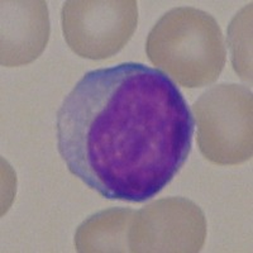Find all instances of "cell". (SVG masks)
I'll list each match as a JSON object with an SVG mask.
<instances>
[{"label":"cell","instance_id":"obj_5","mask_svg":"<svg viewBox=\"0 0 253 253\" xmlns=\"http://www.w3.org/2000/svg\"><path fill=\"white\" fill-rule=\"evenodd\" d=\"M207 238V219L194 202L181 196L160 199L135 211L129 252H199Z\"/></svg>","mask_w":253,"mask_h":253},{"label":"cell","instance_id":"obj_1","mask_svg":"<svg viewBox=\"0 0 253 253\" xmlns=\"http://www.w3.org/2000/svg\"><path fill=\"white\" fill-rule=\"evenodd\" d=\"M194 115L165 72L124 62L86 72L57 112V147L72 175L101 196L143 203L181 170Z\"/></svg>","mask_w":253,"mask_h":253},{"label":"cell","instance_id":"obj_3","mask_svg":"<svg viewBox=\"0 0 253 253\" xmlns=\"http://www.w3.org/2000/svg\"><path fill=\"white\" fill-rule=\"evenodd\" d=\"M252 103V91L238 84L215 85L194 103L198 146L208 161L233 166L251 160Z\"/></svg>","mask_w":253,"mask_h":253},{"label":"cell","instance_id":"obj_7","mask_svg":"<svg viewBox=\"0 0 253 253\" xmlns=\"http://www.w3.org/2000/svg\"><path fill=\"white\" fill-rule=\"evenodd\" d=\"M135 210L110 208L94 214L75 233L78 252H129V228Z\"/></svg>","mask_w":253,"mask_h":253},{"label":"cell","instance_id":"obj_2","mask_svg":"<svg viewBox=\"0 0 253 253\" xmlns=\"http://www.w3.org/2000/svg\"><path fill=\"white\" fill-rule=\"evenodd\" d=\"M146 53L157 69L189 89L215 83L227 60L215 18L193 6L165 13L147 37Z\"/></svg>","mask_w":253,"mask_h":253},{"label":"cell","instance_id":"obj_6","mask_svg":"<svg viewBox=\"0 0 253 253\" xmlns=\"http://www.w3.org/2000/svg\"><path fill=\"white\" fill-rule=\"evenodd\" d=\"M48 38L46 1H1V66L18 67L33 62L42 55Z\"/></svg>","mask_w":253,"mask_h":253},{"label":"cell","instance_id":"obj_8","mask_svg":"<svg viewBox=\"0 0 253 253\" xmlns=\"http://www.w3.org/2000/svg\"><path fill=\"white\" fill-rule=\"evenodd\" d=\"M232 62L242 80L252 83V3L237 13L228 28Z\"/></svg>","mask_w":253,"mask_h":253},{"label":"cell","instance_id":"obj_4","mask_svg":"<svg viewBox=\"0 0 253 253\" xmlns=\"http://www.w3.org/2000/svg\"><path fill=\"white\" fill-rule=\"evenodd\" d=\"M138 24L135 0H69L61 10V27L67 46L89 60L117 55Z\"/></svg>","mask_w":253,"mask_h":253}]
</instances>
